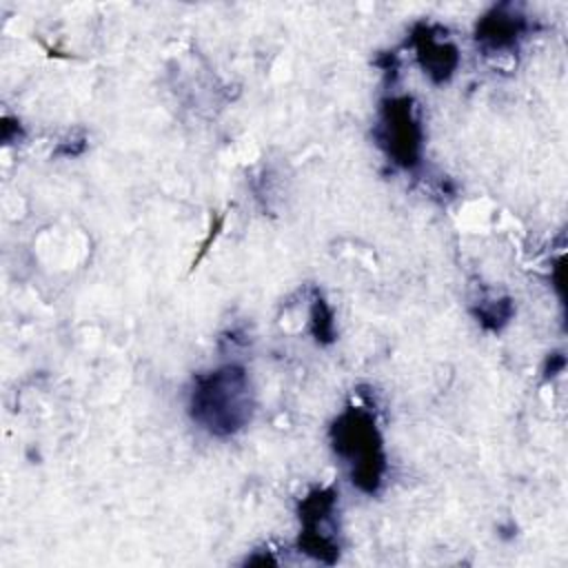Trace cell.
<instances>
[{
    "label": "cell",
    "mask_w": 568,
    "mask_h": 568,
    "mask_svg": "<svg viewBox=\"0 0 568 568\" xmlns=\"http://www.w3.org/2000/svg\"><path fill=\"white\" fill-rule=\"evenodd\" d=\"M311 328H313V335L317 342L326 344V342H333L335 337V322H333V311L328 308V304L317 297L313 302V308H311Z\"/></svg>",
    "instance_id": "8"
},
{
    "label": "cell",
    "mask_w": 568,
    "mask_h": 568,
    "mask_svg": "<svg viewBox=\"0 0 568 568\" xmlns=\"http://www.w3.org/2000/svg\"><path fill=\"white\" fill-rule=\"evenodd\" d=\"M335 510V490L333 488H317L304 501L300 504V548L324 561L333 564L337 559V541L333 537V530L328 528V521Z\"/></svg>",
    "instance_id": "4"
},
{
    "label": "cell",
    "mask_w": 568,
    "mask_h": 568,
    "mask_svg": "<svg viewBox=\"0 0 568 568\" xmlns=\"http://www.w3.org/2000/svg\"><path fill=\"white\" fill-rule=\"evenodd\" d=\"M189 413L195 424L215 437H231L242 430L253 415V393L246 371L226 364L193 379Z\"/></svg>",
    "instance_id": "1"
},
{
    "label": "cell",
    "mask_w": 568,
    "mask_h": 568,
    "mask_svg": "<svg viewBox=\"0 0 568 568\" xmlns=\"http://www.w3.org/2000/svg\"><path fill=\"white\" fill-rule=\"evenodd\" d=\"M377 140L395 164L404 169H415L419 164L422 126L410 98L393 95L382 102Z\"/></svg>",
    "instance_id": "3"
},
{
    "label": "cell",
    "mask_w": 568,
    "mask_h": 568,
    "mask_svg": "<svg viewBox=\"0 0 568 568\" xmlns=\"http://www.w3.org/2000/svg\"><path fill=\"white\" fill-rule=\"evenodd\" d=\"M413 47L424 73L435 84H444L450 80L459 64V53L457 47L446 36H442V29L419 24L413 31Z\"/></svg>",
    "instance_id": "6"
},
{
    "label": "cell",
    "mask_w": 568,
    "mask_h": 568,
    "mask_svg": "<svg viewBox=\"0 0 568 568\" xmlns=\"http://www.w3.org/2000/svg\"><path fill=\"white\" fill-rule=\"evenodd\" d=\"M473 313L484 328L501 331L510 322L515 308L508 297H501V300H484Z\"/></svg>",
    "instance_id": "7"
},
{
    "label": "cell",
    "mask_w": 568,
    "mask_h": 568,
    "mask_svg": "<svg viewBox=\"0 0 568 568\" xmlns=\"http://www.w3.org/2000/svg\"><path fill=\"white\" fill-rule=\"evenodd\" d=\"M526 31V16H521L513 4H499L493 7V11L477 22L475 40L484 53L506 55L508 51H515L519 47V40Z\"/></svg>",
    "instance_id": "5"
},
{
    "label": "cell",
    "mask_w": 568,
    "mask_h": 568,
    "mask_svg": "<svg viewBox=\"0 0 568 568\" xmlns=\"http://www.w3.org/2000/svg\"><path fill=\"white\" fill-rule=\"evenodd\" d=\"M333 448L351 464V481L366 495L379 490L386 470L382 437L375 417L362 408H346L331 428Z\"/></svg>",
    "instance_id": "2"
},
{
    "label": "cell",
    "mask_w": 568,
    "mask_h": 568,
    "mask_svg": "<svg viewBox=\"0 0 568 568\" xmlns=\"http://www.w3.org/2000/svg\"><path fill=\"white\" fill-rule=\"evenodd\" d=\"M564 366H566V357H564L561 353H552V355H548V359H546L544 373H546V377H555L557 373L564 371Z\"/></svg>",
    "instance_id": "9"
}]
</instances>
